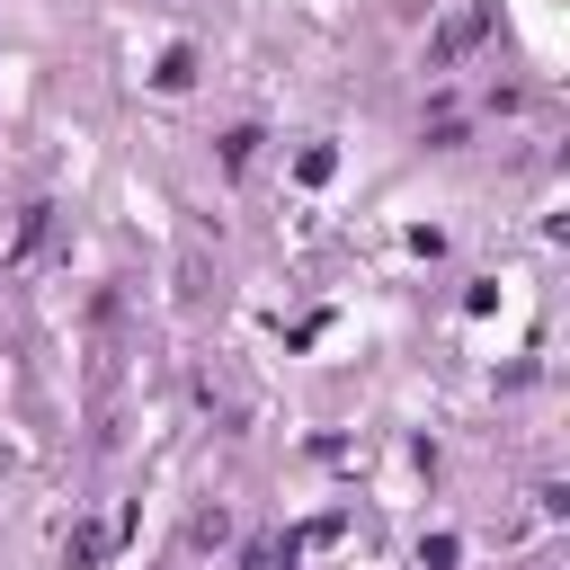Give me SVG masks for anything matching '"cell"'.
I'll use <instances>...</instances> for the list:
<instances>
[]
</instances>
